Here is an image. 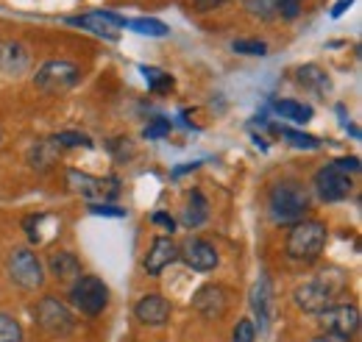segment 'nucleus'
<instances>
[{"mask_svg": "<svg viewBox=\"0 0 362 342\" xmlns=\"http://www.w3.org/2000/svg\"><path fill=\"white\" fill-rule=\"evenodd\" d=\"M268 206H271V217L276 223H301L304 214L310 212V195L298 181H279L271 187L268 195Z\"/></svg>", "mask_w": 362, "mask_h": 342, "instance_id": "1", "label": "nucleus"}, {"mask_svg": "<svg viewBox=\"0 0 362 342\" xmlns=\"http://www.w3.org/2000/svg\"><path fill=\"white\" fill-rule=\"evenodd\" d=\"M329 240V228L320 220H301L287 234V256L296 261H315Z\"/></svg>", "mask_w": 362, "mask_h": 342, "instance_id": "2", "label": "nucleus"}, {"mask_svg": "<svg viewBox=\"0 0 362 342\" xmlns=\"http://www.w3.org/2000/svg\"><path fill=\"white\" fill-rule=\"evenodd\" d=\"M70 303L81 314L98 317L109 303V287L98 276H78L73 281V287H70Z\"/></svg>", "mask_w": 362, "mask_h": 342, "instance_id": "3", "label": "nucleus"}, {"mask_svg": "<svg viewBox=\"0 0 362 342\" xmlns=\"http://www.w3.org/2000/svg\"><path fill=\"white\" fill-rule=\"evenodd\" d=\"M8 276L17 287L23 290H40L45 284V267L40 256L28 248H17L14 254H8Z\"/></svg>", "mask_w": 362, "mask_h": 342, "instance_id": "4", "label": "nucleus"}, {"mask_svg": "<svg viewBox=\"0 0 362 342\" xmlns=\"http://www.w3.org/2000/svg\"><path fill=\"white\" fill-rule=\"evenodd\" d=\"M34 314H37V323L45 329L50 337H67V334H73V329H76L73 312H70L59 298H53V295H45V298L40 300V303L34 306Z\"/></svg>", "mask_w": 362, "mask_h": 342, "instance_id": "5", "label": "nucleus"}, {"mask_svg": "<svg viewBox=\"0 0 362 342\" xmlns=\"http://www.w3.org/2000/svg\"><path fill=\"white\" fill-rule=\"evenodd\" d=\"M78 78H81V70L73 61L59 59V61H47L40 67V73L34 76V84L47 95H62V92H67V89L78 84Z\"/></svg>", "mask_w": 362, "mask_h": 342, "instance_id": "6", "label": "nucleus"}, {"mask_svg": "<svg viewBox=\"0 0 362 342\" xmlns=\"http://www.w3.org/2000/svg\"><path fill=\"white\" fill-rule=\"evenodd\" d=\"M313 187H315L317 198L326 201V204H337V201H346L354 189V181L349 172H343L334 162L320 167L313 178Z\"/></svg>", "mask_w": 362, "mask_h": 342, "instance_id": "7", "label": "nucleus"}, {"mask_svg": "<svg viewBox=\"0 0 362 342\" xmlns=\"http://www.w3.org/2000/svg\"><path fill=\"white\" fill-rule=\"evenodd\" d=\"M317 323L323 331L329 334H343V337H354L360 329V309L354 303H329L320 314Z\"/></svg>", "mask_w": 362, "mask_h": 342, "instance_id": "8", "label": "nucleus"}, {"mask_svg": "<svg viewBox=\"0 0 362 342\" xmlns=\"http://www.w3.org/2000/svg\"><path fill=\"white\" fill-rule=\"evenodd\" d=\"M179 259L189 267V270H198V273H209L218 267V248L201 237H192L187 240L179 248Z\"/></svg>", "mask_w": 362, "mask_h": 342, "instance_id": "9", "label": "nucleus"}, {"mask_svg": "<svg viewBox=\"0 0 362 342\" xmlns=\"http://www.w3.org/2000/svg\"><path fill=\"white\" fill-rule=\"evenodd\" d=\"M293 300H296V306H298L301 312H307V314H320V312L332 303V290H329L326 281H307V284L296 287Z\"/></svg>", "mask_w": 362, "mask_h": 342, "instance_id": "10", "label": "nucleus"}, {"mask_svg": "<svg viewBox=\"0 0 362 342\" xmlns=\"http://www.w3.org/2000/svg\"><path fill=\"white\" fill-rule=\"evenodd\" d=\"M192 306L206 317V320H221L228 309V293L221 284H206L192 295Z\"/></svg>", "mask_w": 362, "mask_h": 342, "instance_id": "11", "label": "nucleus"}, {"mask_svg": "<svg viewBox=\"0 0 362 342\" xmlns=\"http://www.w3.org/2000/svg\"><path fill=\"white\" fill-rule=\"evenodd\" d=\"M134 314L142 326H165L170 320V303L159 293H148L134 306Z\"/></svg>", "mask_w": 362, "mask_h": 342, "instance_id": "12", "label": "nucleus"}, {"mask_svg": "<svg viewBox=\"0 0 362 342\" xmlns=\"http://www.w3.org/2000/svg\"><path fill=\"white\" fill-rule=\"evenodd\" d=\"M70 23L73 25H84V28H90L92 34L106 37V40H117V31L115 28H126L129 25L126 17L112 14V11H95V14H87V17H73Z\"/></svg>", "mask_w": 362, "mask_h": 342, "instance_id": "13", "label": "nucleus"}, {"mask_svg": "<svg viewBox=\"0 0 362 342\" xmlns=\"http://www.w3.org/2000/svg\"><path fill=\"white\" fill-rule=\"evenodd\" d=\"M176 259H179V245L170 237H156L151 251H148V256H145V270H148V276H159Z\"/></svg>", "mask_w": 362, "mask_h": 342, "instance_id": "14", "label": "nucleus"}, {"mask_svg": "<svg viewBox=\"0 0 362 342\" xmlns=\"http://www.w3.org/2000/svg\"><path fill=\"white\" fill-rule=\"evenodd\" d=\"M67 181H70V187L78 192V195H84V198H103V204H106V187L109 184H115V178H95L90 172H81V170H67Z\"/></svg>", "mask_w": 362, "mask_h": 342, "instance_id": "15", "label": "nucleus"}, {"mask_svg": "<svg viewBox=\"0 0 362 342\" xmlns=\"http://www.w3.org/2000/svg\"><path fill=\"white\" fill-rule=\"evenodd\" d=\"M271 300H273L271 278L262 276V278L254 284V290H251V309H254V314H257L262 331H265L268 323H271Z\"/></svg>", "mask_w": 362, "mask_h": 342, "instance_id": "16", "label": "nucleus"}, {"mask_svg": "<svg viewBox=\"0 0 362 342\" xmlns=\"http://www.w3.org/2000/svg\"><path fill=\"white\" fill-rule=\"evenodd\" d=\"M28 67V50L17 42H0V73L20 76Z\"/></svg>", "mask_w": 362, "mask_h": 342, "instance_id": "17", "label": "nucleus"}, {"mask_svg": "<svg viewBox=\"0 0 362 342\" xmlns=\"http://www.w3.org/2000/svg\"><path fill=\"white\" fill-rule=\"evenodd\" d=\"M50 273L59 278V281H73L81 276V261L76 259V254L70 251H59L50 256Z\"/></svg>", "mask_w": 362, "mask_h": 342, "instance_id": "18", "label": "nucleus"}, {"mask_svg": "<svg viewBox=\"0 0 362 342\" xmlns=\"http://www.w3.org/2000/svg\"><path fill=\"white\" fill-rule=\"evenodd\" d=\"M206 217H209V204H206L204 192L201 189H192L189 198H187V209H184V225L198 228V225H204Z\"/></svg>", "mask_w": 362, "mask_h": 342, "instance_id": "19", "label": "nucleus"}, {"mask_svg": "<svg viewBox=\"0 0 362 342\" xmlns=\"http://www.w3.org/2000/svg\"><path fill=\"white\" fill-rule=\"evenodd\" d=\"M273 109H276L284 120H293V123H310V120H313V106L298 103V100H276Z\"/></svg>", "mask_w": 362, "mask_h": 342, "instance_id": "20", "label": "nucleus"}, {"mask_svg": "<svg viewBox=\"0 0 362 342\" xmlns=\"http://www.w3.org/2000/svg\"><path fill=\"white\" fill-rule=\"evenodd\" d=\"M139 73L145 76V84L151 92H156V95H162V92H170L173 89V76H168L165 70H159V67H139Z\"/></svg>", "mask_w": 362, "mask_h": 342, "instance_id": "21", "label": "nucleus"}, {"mask_svg": "<svg viewBox=\"0 0 362 342\" xmlns=\"http://www.w3.org/2000/svg\"><path fill=\"white\" fill-rule=\"evenodd\" d=\"M298 84L307 86V89H315V92H326L329 89V78H326V73L320 67L307 64V67L298 70Z\"/></svg>", "mask_w": 362, "mask_h": 342, "instance_id": "22", "label": "nucleus"}, {"mask_svg": "<svg viewBox=\"0 0 362 342\" xmlns=\"http://www.w3.org/2000/svg\"><path fill=\"white\" fill-rule=\"evenodd\" d=\"M129 28L142 34V37H168V25L162 20H153V17H136V20H129Z\"/></svg>", "mask_w": 362, "mask_h": 342, "instance_id": "23", "label": "nucleus"}, {"mask_svg": "<svg viewBox=\"0 0 362 342\" xmlns=\"http://www.w3.org/2000/svg\"><path fill=\"white\" fill-rule=\"evenodd\" d=\"M0 342H25L23 326L6 312H0Z\"/></svg>", "mask_w": 362, "mask_h": 342, "instance_id": "24", "label": "nucleus"}, {"mask_svg": "<svg viewBox=\"0 0 362 342\" xmlns=\"http://www.w3.org/2000/svg\"><path fill=\"white\" fill-rule=\"evenodd\" d=\"M56 142L53 139H47V142H40L37 148H34V153H31V162H34V167H50L53 162H56Z\"/></svg>", "mask_w": 362, "mask_h": 342, "instance_id": "25", "label": "nucleus"}, {"mask_svg": "<svg viewBox=\"0 0 362 342\" xmlns=\"http://www.w3.org/2000/svg\"><path fill=\"white\" fill-rule=\"evenodd\" d=\"M53 142L59 148H90L92 145L87 134H76V131H62V134L53 136Z\"/></svg>", "mask_w": 362, "mask_h": 342, "instance_id": "26", "label": "nucleus"}, {"mask_svg": "<svg viewBox=\"0 0 362 342\" xmlns=\"http://www.w3.org/2000/svg\"><path fill=\"white\" fill-rule=\"evenodd\" d=\"M243 3H245L248 14H254V17H259V20L276 17V0H243Z\"/></svg>", "mask_w": 362, "mask_h": 342, "instance_id": "27", "label": "nucleus"}, {"mask_svg": "<svg viewBox=\"0 0 362 342\" xmlns=\"http://www.w3.org/2000/svg\"><path fill=\"white\" fill-rule=\"evenodd\" d=\"M281 136H284V139H290V145H293V148H307V151H315V148H320V142H317L315 136L301 134V131L281 129Z\"/></svg>", "mask_w": 362, "mask_h": 342, "instance_id": "28", "label": "nucleus"}, {"mask_svg": "<svg viewBox=\"0 0 362 342\" xmlns=\"http://www.w3.org/2000/svg\"><path fill=\"white\" fill-rule=\"evenodd\" d=\"M231 50L234 53H243V56H265L268 53V45L259 42V40H234Z\"/></svg>", "mask_w": 362, "mask_h": 342, "instance_id": "29", "label": "nucleus"}, {"mask_svg": "<svg viewBox=\"0 0 362 342\" xmlns=\"http://www.w3.org/2000/svg\"><path fill=\"white\" fill-rule=\"evenodd\" d=\"M231 342H257V326H254V320H240L234 326Z\"/></svg>", "mask_w": 362, "mask_h": 342, "instance_id": "30", "label": "nucleus"}, {"mask_svg": "<svg viewBox=\"0 0 362 342\" xmlns=\"http://www.w3.org/2000/svg\"><path fill=\"white\" fill-rule=\"evenodd\" d=\"M301 3L304 0H276V14H281V20H296L301 14Z\"/></svg>", "mask_w": 362, "mask_h": 342, "instance_id": "31", "label": "nucleus"}, {"mask_svg": "<svg viewBox=\"0 0 362 342\" xmlns=\"http://www.w3.org/2000/svg\"><path fill=\"white\" fill-rule=\"evenodd\" d=\"M142 134H145V139H159V136L170 134V120H156L153 126H148Z\"/></svg>", "mask_w": 362, "mask_h": 342, "instance_id": "32", "label": "nucleus"}, {"mask_svg": "<svg viewBox=\"0 0 362 342\" xmlns=\"http://www.w3.org/2000/svg\"><path fill=\"white\" fill-rule=\"evenodd\" d=\"M90 212L92 214H106V217H126V209L112 206V204H92Z\"/></svg>", "mask_w": 362, "mask_h": 342, "instance_id": "33", "label": "nucleus"}, {"mask_svg": "<svg viewBox=\"0 0 362 342\" xmlns=\"http://www.w3.org/2000/svg\"><path fill=\"white\" fill-rule=\"evenodd\" d=\"M334 165H337V167H340L343 172H349V175H351V172H360V159H357V156H349V159H337Z\"/></svg>", "mask_w": 362, "mask_h": 342, "instance_id": "34", "label": "nucleus"}, {"mask_svg": "<svg viewBox=\"0 0 362 342\" xmlns=\"http://www.w3.org/2000/svg\"><path fill=\"white\" fill-rule=\"evenodd\" d=\"M151 220H153V223H156V225H162V228H165V231H176V220H173V217H170V214H165V212H156V214H153V217H151Z\"/></svg>", "mask_w": 362, "mask_h": 342, "instance_id": "35", "label": "nucleus"}, {"mask_svg": "<svg viewBox=\"0 0 362 342\" xmlns=\"http://www.w3.org/2000/svg\"><path fill=\"white\" fill-rule=\"evenodd\" d=\"M313 342H351V337H343V334H329V331H323V334H317Z\"/></svg>", "mask_w": 362, "mask_h": 342, "instance_id": "36", "label": "nucleus"}, {"mask_svg": "<svg viewBox=\"0 0 362 342\" xmlns=\"http://www.w3.org/2000/svg\"><path fill=\"white\" fill-rule=\"evenodd\" d=\"M351 3H354V0H337V3H334V8H332V17H343V14H346V8H349Z\"/></svg>", "mask_w": 362, "mask_h": 342, "instance_id": "37", "label": "nucleus"}, {"mask_svg": "<svg viewBox=\"0 0 362 342\" xmlns=\"http://www.w3.org/2000/svg\"><path fill=\"white\" fill-rule=\"evenodd\" d=\"M226 0H195V6L201 8V11H209V8H218V6H223Z\"/></svg>", "mask_w": 362, "mask_h": 342, "instance_id": "38", "label": "nucleus"}, {"mask_svg": "<svg viewBox=\"0 0 362 342\" xmlns=\"http://www.w3.org/2000/svg\"><path fill=\"white\" fill-rule=\"evenodd\" d=\"M198 165H201V162H187V165H184V167H176V170H173V175H176V178H179L181 172H187V170H195V167H198Z\"/></svg>", "mask_w": 362, "mask_h": 342, "instance_id": "39", "label": "nucleus"}]
</instances>
